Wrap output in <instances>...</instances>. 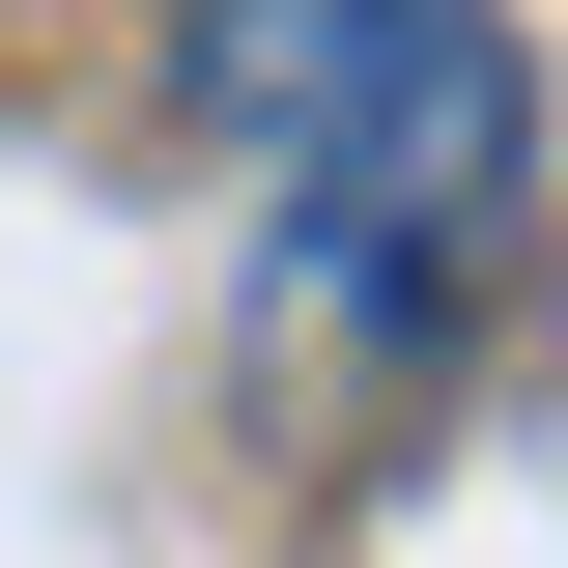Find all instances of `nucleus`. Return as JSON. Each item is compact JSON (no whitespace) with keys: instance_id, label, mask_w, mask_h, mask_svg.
Instances as JSON below:
<instances>
[{"instance_id":"f257e3e1","label":"nucleus","mask_w":568,"mask_h":568,"mask_svg":"<svg viewBox=\"0 0 568 568\" xmlns=\"http://www.w3.org/2000/svg\"><path fill=\"white\" fill-rule=\"evenodd\" d=\"M200 114L284 171V313L313 342H426L484 284L511 171H540V85H511L484 0H200Z\"/></svg>"}]
</instances>
